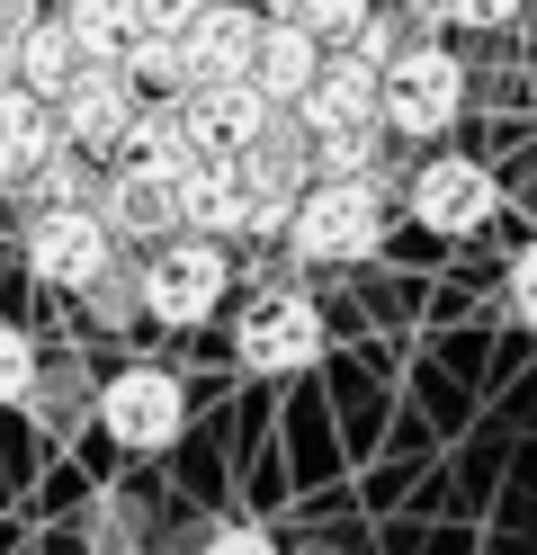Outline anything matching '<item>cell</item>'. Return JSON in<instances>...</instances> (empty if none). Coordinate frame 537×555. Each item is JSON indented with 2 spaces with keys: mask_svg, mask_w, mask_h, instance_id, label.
Listing matches in <instances>:
<instances>
[{
  "mask_svg": "<svg viewBox=\"0 0 537 555\" xmlns=\"http://www.w3.org/2000/svg\"><path fill=\"white\" fill-rule=\"evenodd\" d=\"M457 117H465V63H457L448 46H404V54H385V73H376V126H385V134L439 144Z\"/></svg>",
  "mask_w": 537,
  "mask_h": 555,
  "instance_id": "obj_3",
  "label": "cell"
},
{
  "mask_svg": "<svg viewBox=\"0 0 537 555\" xmlns=\"http://www.w3.org/2000/svg\"><path fill=\"white\" fill-rule=\"evenodd\" d=\"M72 73H81V46H72V27L36 10V27H27V37L10 46V81H27L36 99H54Z\"/></svg>",
  "mask_w": 537,
  "mask_h": 555,
  "instance_id": "obj_16",
  "label": "cell"
},
{
  "mask_svg": "<svg viewBox=\"0 0 537 555\" xmlns=\"http://www.w3.org/2000/svg\"><path fill=\"white\" fill-rule=\"evenodd\" d=\"M197 10H206V0H143V27H153V37H179Z\"/></svg>",
  "mask_w": 537,
  "mask_h": 555,
  "instance_id": "obj_24",
  "label": "cell"
},
{
  "mask_svg": "<svg viewBox=\"0 0 537 555\" xmlns=\"http://www.w3.org/2000/svg\"><path fill=\"white\" fill-rule=\"evenodd\" d=\"M439 18H448V27H511L520 0H439Z\"/></svg>",
  "mask_w": 537,
  "mask_h": 555,
  "instance_id": "obj_23",
  "label": "cell"
},
{
  "mask_svg": "<svg viewBox=\"0 0 537 555\" xmlns=\"http://www.w3.org/2000/svg\"><path fill=\"white\" fill-rule=\"evenodd\" d=\"M251 10H286V0H251Z\"/></svg>",
  "mask_w": 537,
  "mask_h": 555,
  "instance_id": "obj_26",
  "label": "cell"
},
{
  "mask_svg": "<svg viewBox=\"0 0 537 555\" xmlns=\"http://www.w3.org/2000/svg\"><path fill=\"white\" fill-rule=\"evenodd\" d=\"M143 108V90L126 81V63H81L63 90H54V126L72 153H126V126Z\"/></svg>",
  "mask_w": 537,
  "mask_h": 555,
  "instance_id": "obj_8",
  "label": "cell"
},
{
  "mask_svg": "<svg viewBox=\"0 0 537 555\" xmlns=\"http://www.w3.org/2000/svg\"><path fill=\"white\" fill-rule=\"evenodd\" d=\"M36 367H46V350H36V332H27V323H0V403H27Z\"/></svg>",
  "mask_w": 537,
  "mask_h": 555,
  "instance_id": "obj_19",
  "label": "cell"
},
{
  "mask_svg": "<svg viewBox=\"0 0 537 555\" xmlns=\"http://www.w3.org/2000/svg\"><path fill=\"white\" fill-rule=\"evenodd\" d=\"M286 18H305L314 37H349V46H358V27H368V0H286Z\"/></svg>",
  "mask_w": 537,
  "mask_h": 555,
  "instance_id": "obj_20",
  "label": "cell"
},
{
  "mask_svg": "<svg viewBox=\"0 0 537 555\" xmlns=\"http://www.w3.org/2000/svg\"><path fill=\"white\" fill-rule=\"evenodd\" d=\"M90 412H99V430L117 439L126 457H162V448L189 430V386H179L170 367H153V359H126V367L90 395Z\"/></svg>",
  "mask_w": 537,
  "mask_h": 555,
  "instance_id": "obj_4",
  "label": "cell"
},
{
  "mask_svg": "<svg viewBox=\"0 0 537 555\" xmlns=\"http://www.w3.org/2000/svg\"><path fill=\"white\" fill-rule=\"evenodd\" d=\"M107 260H117V233H107L99 206H81V197L46 206V216L27 224V278L54 287V296H81L90 278H107Z\"/></svg>",
  "mask_w": 537,
  "mask_h": 555,
  "instance_id": "obj_6",
  "label": "cell"
},
{
  "mask_svg": "<svg viewBox=\"0 0 537 555\" xmlns=\"http://www.w3.org/2000/svg\"><path fill=\"white\" fill-rule=\"evenodd\" d=\"M179 54H189V90H206V81H251L260 10H251V0H206V10L179 27Z\"/></svg>",
  "mask_w": 537,
  "mask_h": 555,
  "instance_id": "obj_9",
  "label": "cell"
},
{
  "mask_svg": "<svg viewBox=\"0 0 537 555\" xmlns=\"http://www.w3.org/2000/svg\"><path fill=\"white\" fill-rule=\"evenodd\" d=\"M99 224L117 233V242H143V251H153L162 233H179V197H170V170H153V162H126L117 180H107V197H99Z\"/></svg>",
  "mask_w": 537,
  "mask_h": 555,
  "instance_id": "obj_11",
  "label": "cell"
},
{
  "mask_svg": "<svg viewBox=\"0 0 537 555\" xmlns=\"http://www.w3.org/2000/svg\"><path fill=\"white\" fill-rule=\"evenodd\" d=\"M286 251L314 269H349L385 242V189L376 180H314L296 206H286Z\"/></svg>",
  "mask_w": 537,
  "mask_h": 555,
  "instance_id": "obj_2",
  "label": "cell"
},
{
  "mask_svg": "<svg viewBox=\"0 0 537 555\" xmlns=\"http://www.w3.org/2000/svg\"><path fill=\"white\" fill-rule=\"evenodd\" d=\"M135 287H143V314H153L162 332H197L225 314L233 296V251L206 233H162L153 251L135 260Z\"/></svg>",
  "mask_w": 537,
  "mask_h": 555,
  "instance_id": "obj_1",
  "label": "cell"
},
{
  "mask_svg": "<svg viewBox=\"0 0 537 555\" xmlns=\"http://www.w3.org/2000/svg\"><path fill=\"white\" fill-rule=\"evenodd\" d=\"M322 73V37L305 18H260V54H251V81H260L278 108H296L305 81Z\"/></svg>",
  "mask_w": 537,
  "mask_h": 555,
  "instance_id": "obj_15",
  "label": "cell"
},
{
  "mask_svg": "<svg viewBox=\"0 0 537 555\" xmlns=\"http://www.w3.org/2000/svg\"><path fill=\"white\" fill-rule=\"evenodd\" d=\"M528 108H537V73H528Z\"/></svg>",
  "mask_w": 537,
  "mask_h": 555,
  "instance_id": "obj_27",
  "label": "cell"
},
{
  "mask_svg": "<svg viewBox=\"0 0 537 555\" xmlns=\"http://www.w3.org/2000/svg\"><path fill=\"white\" fill-rule=\"evenodd\" d=\"M296 117H305V134L376 126V63H368V54H341V63H322V73L305 81V99H296Z\"/></svg>",
  "mask_w": 537,
  "mask_h": 555,
  "instance_id": "obj_14",
  "label": "cell"
},
{
  "mask_svg": "<svg viewBox=\"0 0 537 555\" xmlns=\"http://www.w3.org/2000/svg\"><path fill=\"white\" fill-rule=\"evenodd\" d=\"M511 314L537 332V233L520 242V260H511Z\"/></svg>",
  "mask_w": 537,
  "mask_h": 555,
  "instance_id": "obj_22",
  "label": "cell"
},
{
  "mask_svg": "<svg viewBox=\"0 0 537 555\" xmlns=\"http://www.w3.org/2000/svg\"><path fill=\"white\" fill-rule=\"evenodd\" d=\"M54 144H63L54 99H36L27 81H10V73H0V189L36 180V170L54 162Z\"/></svg>",
  "mask_w": 537,
  "mask_h": 555,
  "instance_id": "obj_13",
  "label": "cell"
},
{
  "mask_svg": "<svg viewBox=\"0 0 537 555\" xmlns=\"http://www.w3.org/2000/svg\"><path fill=\"white\" fill-rule=\"evenodd\" d=\"M170 197H179V233L233 242V233L251 224V216H242V162H225V153H197V162L170 180Z\"/></svg>",
  "mask_w": 537,
  "mask_h": 555,
  "instance_id": "obj_12",
  "label": "cell"
},
{
  "mask_svg": "<svg viewBox=\"0 0 537 555\" xmlns=\"http://www.w3.org/2000/svg\"><path fill=\"white\" fill-rule=\"evenodd\" d=\"M179 108H189V144L197 153H251L269 134V117H278V99L260 90V81H206V90H179Z\"/></svg>",
  "mask_w": 537,
  "mask_h": 555,
  "instance_id": "obj_10",
  "label": "cell"
},
{
  "mask_svg": "<svg viewBox=\"0 0 537 555\" xmlns=\"http://www.w3.org/2000/svg\"><path fill=\"white\" fill-rule=\"evenodd\" d=\"M117 63H126V81H135L143 99H153V90H162V99L189 90V54H179V37H153V27H143V37H135Z\"/></svg>",
  "mask_w": 537,
  "mask_h": 555,
  "instance_id": "obj_18",
  "label": "cell"
},
{
  "mask_svg": "<svg viewBox=\"0 0 537 555\" xmlns=\"http://www.w3.org/2000/svg\"><path fill=\"white\" fill-rule=\"evenodd\" d=\"M233 359H242L251 376H305V367L322 359V305L296 296V287L251 296L242 323H233Z\"/></svg>",
  "mask_w": 537,
  "mask_h": 555,
  "instance_id": "obj_5",
  "label": "cell"
},
{
  "mask_svg": "<svg viewBox=\"0 0 537 555\" xmlns=\"http://www.w3.org/2000/svg\"><path fill=\"white\" fill-rule=\"evenodd\" d=\"M404 206H412V224L421 233H484L493 224V206H501V180L475 162V153H430L412 180H404Z\"/></svg>",
  "mask_w": 537,
  "mask_h": 555,
  "instance_id": "obj_7",
  "label": "cell"
},
{
  "mask_svg": "<svg viewBox=\"0 0 537 555\" xmlns=\"http://www.w3.org/2000/svg\"><path fill=\"white\" fill-rule=\"evenodd\" d=\"M63 27L81 46V63H117L143 37V0H63Z\"/></svg>",
  "mask_w": 537,
  "mask_h": 555,
  "instance_id": "obj_17",
  "label": "cell"
},
{
  "mask_svg": "<svg viewBox=\"0 0 537 555\" xmlns=\"http://www.w3.org/2000/svg\"><path fill=\"white\" fill-rule=\"evenodd\" d=\"M36 27V0H0V73H10V46Z\"/></svg>",
  "mask_w": 537,
  "mask_h": 555,
  "instance_id": "obj_25",
  "label": "cell"
},
{
  "mask_svg": "<svg viewBox=\"0 0 537 555\" xmlns=\"http://www.w3.org/2000/svg\"><path fill=\"white\" fill-rule=\"evenodd\" d=\"M197 555H278V538H269V529H251V519H225V529H206V538H197Z\"/></svg>",
  "mask_w": 537,
  "mask_h": 555,
  "instance_id": "obj_21",
  "label": "cell"
}]
</instances>
